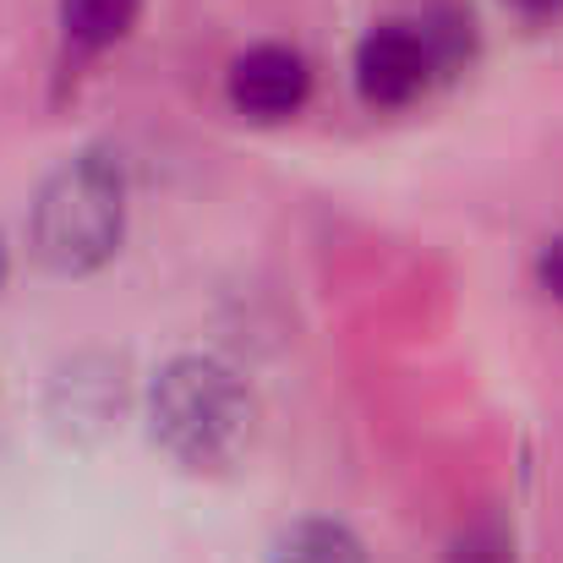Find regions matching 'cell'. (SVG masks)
I'll use <instances>...</instances> for the list:
<instances>
[{
    "label": "cell",
    "mask_w": 563,
    "mask_h": 563,
    "mask_svg": "<svg viewBox=\"0 0 563 563\" xmlns=\"http://www.w3.org/2000/svg\"><path fill=\"white\" fill-rule=\"evenodd\" d=\"M257 399L235 377V367L213 356H176L148 388V427L165 454L191 471L230 465L252 443Z\"/></svg>",
    "instance_id": "cell-1"
},
{
    "label": "cell",
    "mask_w": 563,
    "mask_h": 563,
    "mask_svg": "<svg viewBox=\"0 0 563 563\" xmlns=\"http://www.w3.org/2000/svg\"><path fill=\"white\" fill-rule=\"evenodd\" d=\"M33 257L49 274H93L126 235V176L110 154L66 159L33 197Z\"/></svg>",
    "instance_id": "cell-2"
},
{
    "label": "cell",
    "mask_w": 563,
    "mask_h": 563,
    "mask_svg": "<svg viewBox=\"0 0 563 563\" xmlns=\"http://www.w3.org/2000/svg\"><path fill=\"white\" fill-rule=\"evenodd\" d=\"M432 77H438V60H432L421 22H383L356 49V88L377 110H399V104L421 99L432 88Z\"/></svg>",
    "instance_id": "cell-3"
},
{
    "label": "cell",
    "mask_w": 563,
    "mask_h": 563,
    "mask_svg": "<svg viewBox=\"0 0 563 563\" xmlns=\"http://www.w3.org/2000/svg\"><path fill=\"white\" fill-rule=\"evenodd\" d=\"M307 93H312V71L285 44H252L230 66V104L252 121H285L307 104Z\"/></svg>",
    "instance_id": "cell-4"
},
{
    "label": "cell",
    "mask_w": 563,
    "mask_h": 563,
    "mask_svg": "<svg viewBox=\"0 0 563 563\" xmlns=\"http://www.w3.org/2000/svg\"><path fill=\"white\" fill-rule=\"evenodd\" d=\"M274 563H367V548L340 520H296L274 542Z\"/></svg>",
    "instance_id": "cell-5"
},
{
    "label": "cell",
    "mask_w": 563,
    "mask_h": 563,
    "mask_svg": "<svg viewBox=\"0 0 563 563\" xmlns=\"http://www.w3.org/2000/svg\"><path fill=\"white\" fill-rule=\"evenodd\" d=\"M143 0H60V27L77 49H110L132 33Z\"/></svg>",
    "instance_id": "cell-6"
},
{
    "label": "cell",
    "mask_w": 563,
    "mask_h": 563,
    "mask_svg": "<svg viewBox=\"0 0 563 563\" xmlns=\"http://www.w3.org/2000/svg\"><path fill=\"white\" fill-rule=\"evenodd\" d=\"M449 563H509V542L498 526H476L454 542V559Z\"/></svg>",
    "instance_id": "cell-7"
},
{
    "label": "cell",
    "mask_w": 563,
    "mask_h": 563,
    "mask_svg": "<svg viewBox=\"0 0 563 563\" xmlns=\"http://www.w3.org/2000/svg\"><path fill=\"white\" fill-rule=\"evenodd\" d=\"M537 285L563 307V235H553V241L537 252Z\"/></svg>",
    "instance_id": "cell-8"
},
{
    "label": "cell",
    "mask_w": 563,
    "mask_h": 563,
    "mask_svg": "<svg viewBox=\"0 0 563 563\" xmlns=\"http://www.w3.org/2000/svg\"><path fill=\"white\" fill-rule=\"evenodd\" d=\"M526 22H559L563 16V0H509Z\"/></svg>",
    "instance_id": "cell-9"
},
{
    "label": "cell",
    "mask_w": 563,
    "mask_h": 563,
    "mask_svg": "<svg viewBox=\"0 0 563 563\" xmlns=\"http://www.w3.org/2000/svg\"><path fill=\"white\" fill-rule=\"evenodd\" d=\"M0 279H5V246H0Z\"/></svg>",
    "instance_id": "cell-10"
}]
</instances>
